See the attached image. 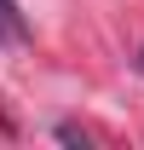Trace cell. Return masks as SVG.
I'll return each instance as SVG.
<instances>
[{
  "mask_svg": "<svg viewBox=\"0 0 144 150\" xmlns=\"http://www.w3.org/2000/svg\"><path fill=\"white\" fill-rule=\"evenodd\" d=\"M0 35H6V46L29 40V29H23V12H18V0H0Z\"/></svg>",
  "mask_w": 144,
  "mask_h": 150,
  "instance_id": "6da1fadb",
  "label": "cell"
},
{
  "mask_svg": "<svg viewBox=\"0 0 144 150\" xmlns=\"http://www.w3.org/2000/svg\"><path fill=\"white\" fill-rule=\"evenodd\" d=\"M58 139H64V144H81V150H87V133L75 127V121H64V127H58Z\"/></svg>",
  "mask_w": 144,
  "mask_h": 150,
  "instance_id": "7a4b0ae2",
  "label": "cell"
},
{
  "mask_svg": "<svg viewBox=\"0 0 144 150\" xmlns=\"http://www.w3.org/2000/svg\"><path fill=\"white\" fill-rule=\"evenodd\" d=\"M0 46H6V35H0Z\"/></svg>",
  "mask_w": 144,
  "mask_h": 150,
  "instance_id": "3957f363",
  "label": "cell"
}]
</instances>
